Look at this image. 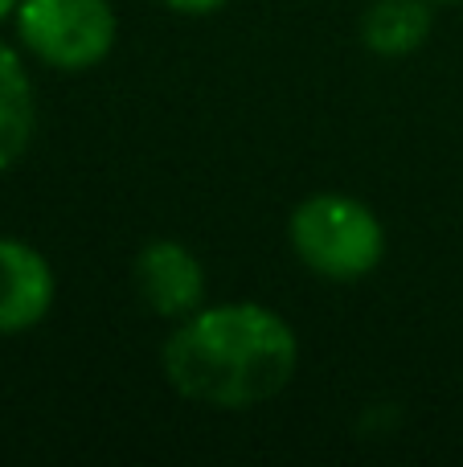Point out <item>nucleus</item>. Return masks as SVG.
<instances>
[{
    "mask_svg": "<svg viewBox=\"0 0 463 467\" xmlns=\"http://www.w3.org/2000/svg\"><path fill=\"white\" fill-rule=\"evenodd\" d=\"M16 33L54 70H90L115 46L107 0H16Z\"/></svg>",
    "mask_w": 463,
    "mask_h": 467,
    "instance_id": "3",
    "label": "nucleus"
},
{
    "mask_svg": "<svg viewBox=\"0 0 463 467\" xmlns=\"http://www.w3.org/2000/svg\"><path fill=\"white\" fill-rule=\"evenodd\" d=\"M292 250L308 271L320 279L353 283L377 271L386 254V234L382 222L374 218L369 205L345 193H316L292 213Z\"/></svg>",
    "mask_w": 463,
    "mask_h": 467,
    "instance_id": "2",
    "label": "nucleus"
},
{
    "mask_svg": "<svg viewBox=\"0 0 463 467\" xmlns=\"http://www.w3.org/2000/svg\"><path fill=\"white\" fill-rule=\"evenodd\" d=\"M33 140V87L13 46L0 41V172L13 169Z\"/></svg>",
    "mask_w": 463,
    "mask_h": 467,
    "instance_id": "6",
    "label": "nucleus"
},
{
    "mask_svg": "<svg viewBox=\"0 0 463 467\" xmlns=\"http://www.w3.org/2000/svg\"><path fill=\"white\" fill-rule=\"evenodd\" d=\"M365 46L382 57L415 54L431 33V8L427 0H377L365 13Z\"/></svg>",
    "mask_w": 463,
    "mask_h": 467,
    "instance_id": "7",
    "label": "nucleus"
},
{
    "mask_svg": "<svg viewBox=\"0 0 463 467\" xmlns=\"http://www.w3.org/2000/svg\"><path fill=\"white\" fill-rule=\"evenodd\" d=\"M300 348L283 316L262 304H226L185 316L164 345V378L189 402L246 410L283 394Z\"/></svg>",
    "mask_w": 463,
    "mask_h": 467,
    "instance_id": "1",
    "label": "nucleus"
},
{
    "mask_svg": "<svg viewBox=\"0 0 463 467\" xmlns=\"http://www.w3.org/2000/svg\"><path fill=\"white\" fill-rule=\"evenodd\" d=\"M131 279H136L139 299H144L156 316H169V320L193 316L205 299L201 263L172 238L148 242V246L136 254Z\"/></svg>",
    "mask_w": 463,
    "mask_h": 467,
    "instance_id": "4",
    "label": "nucleus"
},
{
    "mask_svg": "<svg viewBox=\"0 0 463 467\" xmlns=\"http://www.w3.org/2000/svg\"><path fill=\"white\" fill-rule=\"evenodd\" d=\"M169 8H177V13H189V16H205V13H218L226 0H164Z\"/></svg>",
    "mask_w": 463,
    "mask_h": 467,
    "instance_id": "8",
    "label": "nucleus"
},
{
    "mask_svg": "<svg viewBox=\"0 0 463 467\" xmlns=\"http://www.w3.org/2000/svg\"><path fill=\"white\" fill-rule=\"evenodd\" d=\"M54 304V271L33 246L0 238V332H25Z\"/></svg>",
    "mask_w": 463,
    "mask_h": 467,
    "instance_id": "5",
    "label": "nucleus"
},
{
    "mask_svg": "<svg viewBox=\"0 0 463 467\" xmlns=\"http://www.w3.org/2000/svg\"><path fill=\"white\" fill-rule=\"evenodd\" d=\"M13 8H16V0H0V21H5V16L13 13Z\"/></svg>",
    "mask_w": 463,
    "mask_h": 467,
    "instance_id": "9",
    "label": "nucleus"
}]
</instances>
